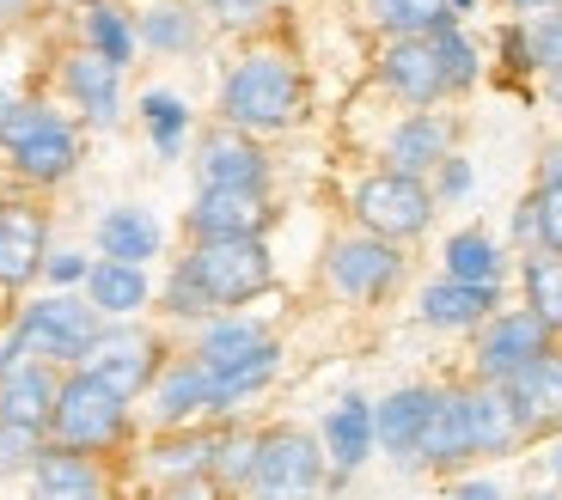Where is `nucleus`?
<instances>
[{"mask_svg": "<svg viewBox=\"0 0 562 500\" xmlns=\"http://www.w3.org/2000/svg\"><path fill=\"white\" fill-rule=\"evenodd\" d=\"M355 220H361V232L385 238V245H409V238H422L428 226H435V190H428V178H404V171H373V178L355 183L349 195Z\"/></svg>", "mask_w": 562, "mask_h": 500, "instance_id": "6", "label": "nucleus"}, {"mask_svg": "<svg viewBox=\"0 0 562 500\" xmlns=\"http://www.w3.org/2000/svg\"><path fill=\"white\" fill-rule=\"evenodd\" d=\"M495 275H502V245L490 232H452L447 238V281L495 287Z\"/></svg>", "mask_w": 562, "mask_h": 500, "instance_id": "30", "label": "nucleus"}, {"mask_svg": "<svg viewBox=\"0 0 562 500\" xmlns=\"http://www.w3.org/2000/svg\"><path fill=\"white\" fill-rule=\"evenodd\" d=\"M269 354H281L276 336L251 318H209V330L196 336V361L209 366L214 378L239 373V366H257V361H269Z\"/></svg>", "mask_w": 562, "mask_h": 500, "instance_id": "20", "label": "nucleus"}, {"mask_svg": "<svg viewBox=\"0 0 562 500\" xmlns=\"http://www.w3.org/2000/svg\"><path fill=\"white\" fill-rule=\"evenodd\" d=\"M520 37H526V61H532L538 73H562V7L532 13L520 25Z\"/></svg>", "mask_w": 562, "mask_h": 500, "instance_id": "37", "label": "nucleus"}, {"mask_svg": "<svg viewBox=\"0 0 562 500\" xmlns=\"http://www.w3.org/2000/svg\"><path fill=\"white\" fill-rule=\"evenodd\" d=\"M495 306H502V287L440 275L435 287L422 293V323H435V330H477L483 318H495Z\"/></svg>", "mask_w": 562, "mask_h": 500, "instance_id": "23", "label": "nucleus"}, {"mask_svg": "<svg viewBox=\"0 0 562 500\" xmlns=\"http://www.w3.org/2000/svg\"><path fill=\"white\" fill-rule=\"evenodd\" d=\"M214 445H221V433H178L171 428V440L154 452V470L166 476V482H178V476H209Z\"/></svg>", "mask_w": 562, "mask_h": 500, "instance_id": "32", "label": "nucleus"}, {"mask_svg": "<svg viewBox=\"0 0 562 500\" xmlns=\"http://www.w3.org/2000/svg\"><path fill=\"white\" fill-rule=\"evenodd\" d=\"M13 336L25 342L31 361H43V366H86L92 342L104 336V311L92 299H74V293H49V299L25 306Z\"/></svg>", "mask_w": 562, "mask_h": 500, "instance_id": "5", "label": "nucleus"}, {"mask_svg": "<svg viewBox=\"0 0 562 500\" xmlns=\"http://www.w3.org/2000/svg\"><path fill=\"white\" fill-rule=\"evenodd\" d=\"M550 464H557V482H562V445H557V458H550Z\"/></svg>", "mask_w": 562, "mask_h": 500, "instance_id": "52", "label": "nucleus"}, {"mask_svg": "<svg viewBox=\"0 0 562 500\" xmlns=\"http://www.w3.org/2000/svg\"><path fill=\"white\" fill-rule=\"evenodd\" d=\"M86 37H92V56H104L111 68H128V61H135V43H140L135 25H128L116 7H92V13H86Z\"/></svg>", "mask_w": 562, "mask_h": 500, "instance_id": "33", "label": "nucleus"}, {"mask_svg": "<svg viewBox=\"0 0 562 500\" xmlns=\"http://www.w3.org/2000/svg\"><path fill=\"white\" fill-rule=\"evenodd\" d=\"M544 92H550V104L562 111V73H550V86H544Z\"/></svg>", "mask_w": 562, "mask_h": 500, "instance_id": "49", "label": "nucleus"}, {"mask_svg": "<svg viewBox=\"0 0 562 500\" xmlns=\"http://www.w3.org/2000/svg\"><path fill=\"white\" fill-rule=\"evenodd\" d=\"M452 500H502V488H495V482H459V488H452Z\"/></svg>", "mask_w": 562, "mask_h": 500, "instance_id": "46", "label": "nucleus"}, {"mask_svg": "<svg viewBox=\"0 0 562 500\" xmlns=\"http://www.w3.org/2000/svg\"><path fill=\"white\" fill-rule=\"evenodd\" d=\"M147 269L135 263H111V257H99V263L86 269V299L104 311V318H135L140 306H147Z\"/></svg>", "mask_w": 562, "mask_h": 500, "instance_id": "28", "label": "nucleus"}, {"mask_svg": "<svg viewBox=\"0 0 562 500\" xmlns=\"http://www.w3.org/2000/svg\"><path fill=\"white\" fill-rule=\"evenodd\" d=\"M507 7H520V13H550V7H562V0H507Z\"/></svg>", "mask_w": 562, "mask_h": 500, "instance_id": "47", "label": "nucleus"}, {"mask_svg": "<svg viewBox=\"0 0 562 500\" xmlns=\"http://www.w3.org/2000/svg\"><path fill=\"white\" fill-rule=\"evenodd\" d=\"M135 37L147 49H166V56H183V49H196L202 37V19L190 7H147V19L135 25Z\"/></svg>", "mask_w": 562, "mask_h": 500, "instance_id": "31", "label": "nucleus"}, {"mask_svg": "<svg viewBox=\"0 0 562 500\" xmlns=\"http://www.w3.org/2000/svg\"><path fill=\"white\" fill-rule=\"evenodd\" d=\"M435 56H440V73H447V92H471L477 86V49L459 25H440L435 31Z\"/></svg>", "mask_w": 562, "mask_h": 500, "instance_id": "36", "label": "nucleus"}, {"mask_svg": "<svg viewBox=\"0 0 562 500\" xmlns=\"http://www.w3.org/2000/svg\"><path fill=\"white\" fill-rule=\"evenodd\" d=\"M514 238H520L526 250H538V214H532V195H526L520 214H514Z\"/></svg>", "mask_w": 562, "mask_h": 500, "instance_id": "44", "label": "nucleus"}, {"mask_svg": "<svg viewBox=\"0 0 562 500\" xmlns=\"http://www.w3.org/2000/svg\"><path fill=\"white\" fill-rule=\"evenodd\" d=\"M190 238L209 245V238H263L269 226V190H202L183 214Z\"/></svg>", "mask_w": 562, "mask_h": 500, "instance_id": "12", "label": "nucleus"}, {"mask_svg": "<svg viewBox=\"0 0 562 500\" xmlns=\"http://www.w3.org/2000/svg\"><path fill=\"white\" fill-rule=\"evenodd\" d=\"M196 416H214V373L190 354V361L166 366L154 378V421L159 428H183V421Z\"/></svg>", "mask_w": 562, "mask_h": 500, "instance_id": "22", "label": "nucleus"}, {"mask_svg": "<svg viewBox=\"0 0 562 500\" xmlns=\"http://www.w3.org/2000/svg\"><path fill=\"white\" fill-rule=\"evenodd\" d=\"M557 348V336L532 318V311H495L483 318V336H477V378L483 385H507V378H520L526 366H538Z\"/></svg>", "mask_w": 562, "mask_h": 500, "instance_id": "8", "label": "nucleus"}, {"mask_svg": "<svg viewBox=\"0 0 562 500\" xmlns=\"http://www.w3.org/2000/svg\"><path fill=\"white\" fill-rule=\"evenodd\" d=\"M159 500H226V488L214 476H178V482H166Z\"/></svg>", "mask_w": 562, "mask_h": 500, "instance_id": "41", "label": "nucleus"}, {"mask_svg": "<svg viewBox=\"0 0 562 500\" xmlns=\"http://www.w3.org/2000/svg\"><path fill=\"white\" fill-rule=\"evenodd\" d=\"M31 500H104V476L80 452L43 445V458L31 464Z\"/></svg>", "mask_w": 562, "mask_h": 500, "instance_id": "24", "label": "nucleus"}, {"mask_svg": "<svg viewBox=\"0 0 562 500\" xmlns=\"http://www.w3.org/2000/svg\"><path fill=\"white\" fill-rule=\"evenodd\" d=\"M538 183H562V140L544 147V159H538Z\"/></svg>", "mask_w": 562, "mask_h": 500, "instance_id": "45", "label": "nucleus"}, {"mask_svg": "<svg viewBox=\"0 0 562 500\" xmlns=\"http://www.w3.org/2000/svg\"><path fill=\"white\" fill-rule=\"evenodd\" d=\"M477 458L471 445V416H464V390H435V409H428V428H422L416 464L422 470H459V464Z\"/></svg>", "mask_w": 562, "mask_h": 500, "instance_id": "17", "label": "nucleus"}, {"mask_svg": "<svg viewBox=\"0 0 562 500\" xmlns=\"http://www.w3.org/2000/svg\"><path fill=\"white\" fill-rule=\"evenodd\" d=\"M532 214H538V250H557L562 257V183H538Z\"/></svg>", "mask_w": 562, "mask_h": 500, "instance_id": "38", "label": "nucleus"}, {"mask_svg": "<svg viewBox=\"0 0 562 500\" xmlns=\"http://www.w3.org/2000/svg\"><path fill=\"white\" fill-rule=\"evenodd\" d=\"M19 13H31V0H0V19H19Z\"/></svg>", "mask_w": 562, "mask_h": 500, "instance_id": "48", "label": "nucleus"}, {"mask_svg": "<svg viewBox=\"0 0 562 500\" xmlns=\"http://www.w3.org/2000/svg\"><path fill=\"white\" fill-rule=\"evenodd\" d=\"M196 7L226 31H245V25H257V19L269 13V0H196Z\"/></svg>", "mask_w": 562, "mask_h": 500, "instance_id": "40", "label": "nucleus"}, {"mask_svg": "<svg viewBox=\"0 0 562 500\" xmlns=\"http://www.w3.org/2000/svg\"><path fill=\"white\" fill-rule=\"evenodd\" d=\"M324 445L306 428H269L257 433V470L251 500H318L324 488Z\"/></svg>", "mask_w": 562, "mask_h": 500, "instance_id": "7", "label": "nucleus"}, {"mask_svg": "<svg viewBox=\"0 0 562 500\" xmlns=\"http://www.w3.org/2000/svg\"><path fill=\"white\" fill-rule=\"evenodd\" d=\"M123 433H128V397H116V390L104 385V378H92L86 366L61 378L56 416H49V440H56L61 452L92 458V452H111Z\"/></svg>", "mask_w": 562, "mask_h": 500, "instance_id": "3", "label": "nucleus"}, {"mask_svg": "<svg viewBox=\"0 0 562 500\" xmlns=\"http://www.w3.org/2000/svg\"><path fill=\"white\" fill-rule=\"evenodd\" d=\"M7 116H13V98H7V92H0V123H7Z\"/></svg>", "mask_w": 562, "mask_h": 500, "instance_id": "51", "label": "nucleus"}, {"mask_svg": "<svg viewBox=\"0 0 562 500\" xmlns=\"http://www.w3.org/2000/svg\"><path fill=\"white\" fill-rule=\"evenodd\" d=\"M373 452V404L367 397H342L330 416H324V458L337 464V482H349L355 470Z\"/></svg>", "mask_w": 562, "mask_h": 500, "instance_id": "26", "label": "nucleus"}, {"mask_svg": "<svg viewBox=\"0 0 562 500\" xmlns=\"http://www.w3.org/2000/svg\"><path fill=\"white\" fill-rule=\"evenodd\" d=\"M140 123H147V135H154V147L159 154H178V140H183V128H190V111H183V98H171V92H147L140 98Z\"/></svg>", "mask_w": 562, "mask_h": 500, "instance_id": "34", "label": "nucleus"}, {"mask_svg": "<svg viewBox=\"0 0 562 500\" xmlns=\"http://www.w3.org/2000/svg\"><path fill=\"white\" fill-rule=\"evenodd\" d=\"M324 275H330V287H337L342 299L373 306V299H385V293L397 287L404 257H397V245H385V238H373V232H349V238H337V245H330Z\"/></svg>", "mask_w": 562, "mask_h": 500, "instance_id": "9", "label": "nucleus"}, {"mask_svg": "<svg viewBox=\"0 0 562 500\" xmlns=\"http://www.w3.org/2000/svg\"><path fill=\"white\" fill-rule=\"evenodd\" d=\"M99 257H111V263H135L147 269L159 257V220L147 208H104L99 214Z\"/></svg>", "mask_w": 562, "mask_h": 500, "instance_id": "27", "label": "nucleus"}, {"mask_svg": "<svg viewBox=\"0 0 562 500\" xmlns=\"http://www.w3.org/2000/svg\"><path fill=\"white\" fill-rule=\"evenodd\" d=\"M300 116H306V80L276 49L233 61V73L221 80V123L239 135H276V128H294Z\"/></svg>", "mask_w": 562, "mask_h": 500, "instance_id": "2", "label": "nucleus"}, {"mask_svg": "<svg viewBox=\"0 0 562 500\" xmlns=\"http://www.w3.org/2000/svg\"><path fill=\"white\" fill-rule=\"evenodd\" d=\"M0 147L25 183H61L80 166V135L49 104H13V116L0 123Z\"/></svg>", "mask_w": 562, "mask_h": 500, "instance_id": "4", "label": "nucleus"}, {"mask_svg": "<svg viewBox=\"0 0 562 500\" xmlns=\"http://www.w3.org/2000/svg\"><path fill=\"white\" fill-rule=\"evenodd\" d=\"M37 458H43V433L7 428V421H0V470H31Z\"/></svg>", "mask_w": 562, "mask_h": 500, "instance_id": "39", "label": "nucleus"}, {"mask_svg": "<svg viewBox=\"0 0 562 500\" xmlns=\"http://www.w3.org/2000/svg\"><path fill=\"white\" fill-rule=\"evenodd\" d=\"M276 263H269L263 238H209L190 245L178 269L166 275V311L171 318H221L233 306H251L257 293H269Z\"/></svg>", "mask_w": 562, "mask_h": 500, "instance_id": "1", "label": "nucleus"}, {"mask_svg": "<svg viewBox=\"0 0 562 500\" xmlns=\"http://www.w3.org/2000/svg\"><path fill=\"white\" fill-rule=\"evenodd\" d=\"M459 195H471V166H464V159H447V166H440L435 202H459Z\"/></svg>", "mask_w": 562, "mask_h": 500, "instance_id": "42", "label": "nucleus"}, {"mask_svg": "<svg viewBox=\"0 0 562 500\" xmlns=\"http://www.w3.org/2000/svg\"><path fill=\"white\" fill-rule=\"evenodd\" d=\"M86 373L104 378L116 397L135 404L140 390L159 378V342L147 330H104L99 342H92V354H86Z\"/></svg>", "mask_w": 562, "mask_h": 500, "instance_id": "10", "label": "nucleus"}, {"mask_svg": "<svg viewBox=\"0 0 562 500\" xmlns=\"http://www.w3.org/2000/svg\"><path fill=\"white\" fill-rule=\"evenodd\" d=\"M56 366L43 361H25L19 373L0 378V421L7 428H31V433H49V416H56Z\"/></svg>", "mask_w": 562, "mask_h": 500, "instance_id": "21", "label": "nucleus"}, {"mask_svg": "<svg viewBox=\"0 0 562 500\" xmlns=\"http://www.w3.org/2000/svg\"><path fill=\"white\" fill-rule=\"evenodd\" d=\"M507 404H514V421H520L526 440H550L562 428V348H550L538 366H526L520 378H507Z\"/></svg>", "mask_w": 562, "mask_h": 500, "instance_id": "13", "label": "nucleus"}, {"mask_svg": "<svg viewBox=\"0 0 562 500\" xmlns=\"http://www.w3.org/2000/svg\"><path fill=\"white\" fill-rule=\"evenodd\" d=\"M447 7H452V19H459V13H471V7H477V0H447Z\"/></svg>", "mask_w": 562, "mask_h": 500, "instance_id": "50", "label": "nucleus"}, {"mask_svg": "<svg viewBox=\"0 0 562 500\" xmlns=\"http://www.w3.org/2000/svg\"><path fill=\"white\" fill-rule=\"evenodd\" d=\"M520 287H526V311H532L550 336H562V257L557 250H526Z\"/></svg>", "mask_w": 562, "mask_h": 500, "instance_id": "29", "label": "nucleus"}, {"mask_svg": "<svg viewBox=\"0 0 562 500\" xmlns=\"http://www.w3.org/2000/svg\"><path fill=\"white\" fill-rule=\"evenodd\" d=\"M428 409H435V390H428V385L392 390L385 404H373V445H380L392 464H416V445H422V428H428Z\"/></svg>", "mask_w": 562, "mask_h": 500, "instance_id": "18", "label": "nucleus"}, {"mask_svg": "<svg viewBox=\"0 0 562 500\" xmlns=\"http://www.w3.org/2000/svg\"><path fill=\"white\" fill-rule=\"evenodd\" d=\"M43 269H49V281H61V287H74V281H86V269H92V263L68 250V257H49Z\"/></svg>", "mask_w": 562, "mask_h": 500, "instance_id": "43", "label": "nucleus"}, {"mask_svg": "<svg viewBox=\"0 0 562 500\" xmlns=\"http://www.w3.org/2000/svg\"><path fill=\"white\" fill-rule=\"evenodd\" d=\"M464 416H471V445L477 458H507L514 445H526L520 421H514V404H507L502 385H471L464 390Z\"/></svg>", "mask_w": 562, "mask_h": 500, "instance_id": "25", "label": "nucleus"}, {"mask_svg": "<svg viewBox=\"0 0 562 500\" xmlns=\"http://www.w3.org/2000/svg\"><path fill=\"white\" fill-rule=\"evenodd\" d=\"M526 500H557V495H526Z\"/></svg>", "mask_w": 562, "mask_h": 500, "instance_id": "53", "label": "nucleus"}, {"mask_svg": "<svg viewBox=\"0 0 562 500\" xmlns=\"http://www.w3.org/2000/svg\"><path fill=\"white\" fill-rule=\"evenodd\" d=\"M196 171H202V190H269L263 147L251 135H239V128H221V135L202 140Z\"/></svg>", "mask_w": 562, "mask_h": 500, "instance_id": "14", "label": "nucleus"}, {"mask_svg": "<svg viewBox=\"0 0 562 500\" xmlns=\"http://www.w3.org/2000/svg\"><path fill=\"white\" fill-rule=\"evenodd\" d=\"M43 245H49V226L31 202H0V287H31L37 269L49 263Z\"/></svg>", "mask_w": 562, "mask_h": 500, "instance_id": "16", "label": "nucleus"}, {"mask_svg": "<svg viewBox=\"0 0 562 500\" xmlns=\"http://www.w3.org/2000/svg\"><path fill=\"white\" fill-rule=\"evenodd\" d=\"M452 159V123L435 111H409L404 123L385 135V171H404V178H428Z\"/></svg>", "mask_w": 562, "mask_h": 500, "instance_id": "15", "label": "nucleus"}, {"mask_svg": "<svg viewBox=\"0 0 562 500\" xmlns=\"http://www.w3.org/2000/svg\"><path fill=\"white\" fill-rule=\"evenodd\" d=\"M380 86L392 98H404L409 111H428L447 98V73H440L435 37H392L380 56Z\"/></svg>", "mask_w": 562, "mask_h": 500, "instance_id": "11", "label": "nucleus"}, {"mask_svg": "<svg viewBox=\"0 0 562 500\" xmlns=\"http://www.w3.org/2000/svg\"><path fill=\"white\" fill-rule=\"evenodd\" d=\"M61 86H68V98L80 104V116L92 128H111L116 116H123V68H111V61L92 56V49L61 61Z\"/></svg>", "mask_w": 562, "mask_h": 500, "instance_id": "19", "label": "nucleus"}, {"mask_svg": "<svg viewBox=\"0 0 562 500\" xmlns=\"http://www.w3.org/2000/svg\"><path fill=\"white\" fill-rule=\"evenodd\" d=\"M251 470H257V433H221L209 476L221 488H251Z\"/></svg>", "mask_w": 562, "mask_h": 500, "instance_id": "35", "label": "nucleus"}]
</instances>
